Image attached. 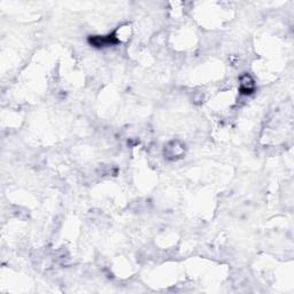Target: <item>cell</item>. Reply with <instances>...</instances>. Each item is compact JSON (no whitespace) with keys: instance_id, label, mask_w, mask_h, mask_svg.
<instances>
[{"instance_id":"1","label":"cell","mask_w":294,"mask_h":294,"mask_svg":"<svg viewBox=\"0 0 294 294\" xmlns=\"http://www.w3.org/2000/svg\"><path fill=\"white\" fill-rule=\"evenodd\" d=\"M185 153V146L180 140H172L165 146V157L168 160H177Z\"/></svg>"},{"instance_id":"2","label":"cell","mask_w":294,"mask_h":294,"mask_svg":"<svg viewBox=\"0 0 294 294\" xmlns=\"http://www.w3.org/2000/svg\"><path fill=\"white\" fill-rule=\"evenodd\" d=\"M89 43L94 47H108L116 45V44L120 43L116 35L110 34L107 36H91L89 38Z\"/></svg>"},{"instance_id":"3","label":"cell","mask_w":294,"mask_h":294,"mask_svg":"<svg viewBox=\"0 0 294 294\" xmlns=\"http://www.w3.org/2000/svg\"><path fill=\"white\" fill-rule=\"evenodd\" d=\"M240 92L246 95L254 92V79L248 74L242 75L240 77Z\"/></svg>"}]
</instances>
